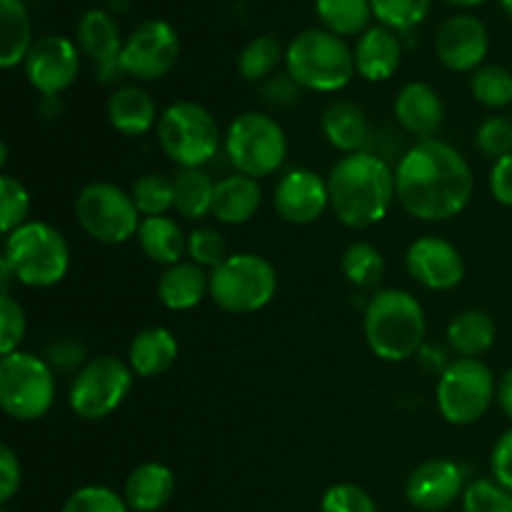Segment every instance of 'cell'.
Returning <instances> with one entry per match:
<instances>
[{"instance_id": "3957f363", "label": "cell", "mask_w": 512, "mask_h": 512, "mask_svg": "<svg viewBox=\"0 0 512 512\" xmlns=\"http://www.w3.org/2000/svg\"><path fill=\"white\" fill-rule=\"evenodd\" d=\"M425 310L408 290H375L365 308V340L375 358L383 363H403L423 350Z\"/></svg>"}, {"instance_id": "6da1fadb", "label": "cell", "mask_w": 512, "mask_h": 512, "mask_svg": "<svg viewBox=\"0 0 512 512\" xmlns=\"http://www.w3.org/2000/svg\"><path fill=\"white\" fill-rule=\"evenodd\" d=\"M473 168L460 150L438 138L418 140L395 168L400 208L425 223H443L468 208Z\"/></svg>"}, {"instance_id": "7a4b0ae2", "label": "cell", "mask_w": 512, "mask_h": 512, "mask_svg": "<svg viewBox=\"0 0 512 512\" xmlns=\"http://www.w3.org/2000/svg\"><path fill=\"white\" fill-rule=\"evenodd\" d=\"M328 190L335 218L353 230L383 223L398 200L395 170L370 150L343 155L330 170Z\"/></svg>"}, {"instance_id": "603a6c76", "label": "cell", "mask_w": 512, "mask_h": 512, "mask_svg": "<svg viewBox=\"0 0 512 512\" xmlns=\"http://www.w3.org/2000/svg\"><path fill=\"white\" fill-rule=\"evenodd\" d=\"M205 293H210V275L193 260H180L170 265L158 280L160 303L175 313L198 308Z\"/></svg>"}, {"instance_id": "f6af8a7d", "label": "cell", "mask_w": 512, "mask_h": 512, "mask_svg": "<svg viewBox=\"0 0 512 512\" xmlns=\"http://www.w3.org/2000/svg\"><path fill=\"white\" fill-rule=\"evenodd\" d=\"M20 483H23V468H20L18 455L13 453V448L3 445L0 448V500L8 503L20 490Z\"/></svg>"}, {"instance_id": "52a82bcc", "label": "cell", "mask_w": 512, "mask_h": 512, "mask_svg": "<svg viewBox=\"0 0 512 512\" xmlns=\"http://www.w3.org/2000/svg\"><path fill=\"white\" fill-rule=\"evenodd\" d=\"M278 293V273L263 255L235 253L210 270V298L220 310L250 315L268 308Z\"/></svg>"}, {"instance_id": "681fc988", "label": "cell", "mask_w": 512, "mask_h": 512, "mask_svg": "<svg viewBox=\"0 0 512 512\" xmlns=\"http://www.w3.org/2000/svg\"><path fill=\"white\" fill-rule=\"evenodd\" d=\"M498 403L500 410L505 413V418L512 423V368L500 378L498 383Z\"/></svg>"}, {"instance_id": "816d5d0a", "label": "cell", "mask_w": 512, "mask_h": 512, "mask_svg": "<svg viewBox=\"0 0 512 512\" xmlns=\"http://www.w3.org/2000/svg\"><path fill=\"white\" fill-rule=\"evenodd\" d=\"M500 5H503L505 13H508L510 18H512V0H500Z\"/></svg>"}, {"instance_id": "ab89813d", "label": "cell", "mask_w": 512, "mask_h": 512, "mask_svg": "<svg viewBox=\"0 0 512 512\" xmlns=\"http://www.w3.org/2000/svg\"><path fill=\"white\" fill-rule=\"evenodd\" d=\"M463 512H512V493L495 480H475L463 493Z\"/></svg>"}, {"instance_id": "9a60e30c", "label": "cell", "mask_w": 512, "mask_h": 512, "mask_svg": "<svg viewBox=\"0 0 512 512\" xmlns=\"http://www.w3.org/2000/svg\"><path fill=\"white\" fill-rule=\"evenodd\" d=\"M405 268L415 283L435 293L458 288L465 278L463 253L438 235L413 240L405 253Z\"/></svg>"}, {"instance_id": "4dcf8cb0", "label": "cell", "mask_w": 512, "mask_h": 512, "mask_svg": "<svg viewBox=\"0 0 512 512\" xmlns=\"http://www.w3.org/2000/svg\"><path fill=\"white\" fill-rule=\"evenodd\" d=\"M175 210L185 220H200L213 215L215 180L203 168H180L173 175Z\"/></svg>"}, {"instance_id": "f1b7e54d", "label": "cell", "mask_w": 512, "mask_h": 512, "mask_svg": "<svg viewBox=\"0 0 512 512\" xmlns=\"http://www.w3.org/2000/svg\"><path fill=\"white\" fill-rule=\"evenodd\" d=\"M138 243L145 258H150L158 265H165V268L180 263V258L188 253V235L183 233L178 220L168 218V215L143 218L138 230Z\"/></svg>"}, {"instance_id": "1f68e13d", "label": "cell", "mask_w": 512, "mask_h": 512, "mask_svg": "<svg viewBox=\"0 0 512 512\" xmlns=\"http://www.w3.org/2000/svg\"><path fill=\"white\" fill-rule=\"evenodd\" d=\"M315 13L325 30L340 35H363L370 28L373 5L370 0H315Z\"/></svg>"}, {"instance_id": "30bf717a", "label": "cell", "mask_w": 512, "mask_h": 512, "mask_svg": "<svg viewBox=\"0 0 512 512\" xmlns=\"http://www.w3.org/2000/svg\"><path fill=\"white\" fill-rule=\"evenodd\" d=\"M498 398V380L493 370L475 358H455L440 373L435 403L450 425H473L490 410Z\"/></svg>"}, {"instance_id": "ee69618b", "label": "cell", "mask_w": 512, "mask_h": 512, "mask_svg": "<svg viewBox=\"0 0 512 512\" xmlns=\"http://www.w3.org/2000/svg\"><path fill=\"white\" fill-rule=\"evenodd\" d=\"M475 145L485 158L500 160L512 153V120L495 115L488 118L475 133Z\"/></svg>"}, {"instance_id": "cb8c5ba5", "label": "cell", "mask_w": 512, "mask_h": 512, "mask_svg": "<svg viewBox=\"0 0 512 512\" xmlns=\"http://www.w3.org/2000/svg\"><path fill=\"white\" fill-rule=\"evenodd\" d=\"M178 340L168 328H145L130 340L128 365L138 378H158L178 360Z\"/></svg>"}, {"instance_id": "7dc6e473", "label": "cell", "mask_w": 512, "mask_h": 512, "mask_svg": "<svg viewBox=\"0 0 512 512\" xmlns=\"http://www.w3.org/2000/svg\"><path fill=\"white\" fill-rule=\"evenodd\" d=\"M490 193L505 208H512V153L495 160L490 170Z\"/></svg>"}, {"instance_id": "484cf974", "label": "cell", "mask_w": 512, "mask_h": 512, "mask_svg": "<svg viewBox=\"0 0 512 512\" xmlns=\"http://www.w3.org/2000/svg\"><path fill=\"white\" fill-rule=\"evenodd\" d=\"M175 493V475L163 463H143L125 480V503L135 512H158Z\"/></svg>"}, {"instance_id": "d590c367", "label": "cell", "mask_w": 512, "mask_h": 512, "mask_svg": "<svg viewBox=\"0 0 512 512\" xmlns=\"http://www.w3.org/2000/svg\"><path fill=\"white\" fill-rule=\"evenodd\" d=\"M470 93L483 108H508L512 105V73L503 65H483L470 78Z\"/></svg>"}, {"instance_id": "2e32d148", "label": "cell", "mask_w": 512, "mask_h": 512, "mask_svg": "<svg viewBox=\"0 0 512 512\" xmlns=\"http://www.w3.org/2000/svg\"><path fill=\"white\" fill-rule=\"evenodd\" d=\"M273 205L280 218L290 225H310L330 208L328 180L315 170L293 168L275 185Z\"/></svg>"}, {"instance_id": "8992f818", "label": "cell", "mask_w": 512, "mask_h": 512, "mask_svg": "<svg viewBox=\"0 0 512 512\" xmlns=\"http://www.w3.org/2000/svg\"><path fill=\"white\" fill-rule=\"evenodd\" d=\"M155 138L165 158L178 168H203L220 150V125L208 108L180 100L160 113Z\"/></svg>"}, {"instance_id": "74e56055", "label": "cell", "mask_w": 512, "mask_h": 512, "mask_svg": "<svg viewBox=\"0 0 512 512\" xmlns=\"http://www.w3.org/2000/svg\"><path fill=\"white\" fill-rule=\"evenodd\" d=\"M373 15L390 30H410L423 23L433 0H370Z\"/></svg>"}, {"instance_id": "e575fe53", "label": "cell", "mask_w": 512, "mask_h": 512, "mask_svg": "<svg viewBox=\"0 0 512 512\" xmlns=\"http://www.w3.org/2000/svg\"><path fill=\"white\" fill-rule=\"evenodd\" d=\"M130 195H133L138 213L145 218H158V215H165L170 208H175V183L173 178L163 173L140 175L133 183Z\"/></svg>"}, {"instance_id": "836d02e7", "label": "cell", "mask_w": 512, "mask_h": 512, "mask_svg": "<svg viewBox=\"0 0 512 512\" xmlns=\"http://www.w3.org/2000/svg\"><path fill=\"white\" fill-rule=\"evenodd\" d=\"M340 270L348 278L350 285L360 290L378 288L385 273V258L375 245L370 243H353L343 253Z\"/></svg>"}, {"instance_id": "f546056e", "label": "cell", "mask_w": 512, "mask_h": 512, "mask_svg": "<svg viewBox=\"0 0 512 512\" xmlns=\"http://www.w3.org/2000/svg\"><path fill=\"white\" fill-rule=\"evenodd\" d=\"M33 28L23 0H0V68L25 63L33 48Z\"/></svg>"}, {"instance_id": "ffe728a7", "label": "cell", "mask_w": 512, "mask_h": 512, "mask_svg": "<svg viewBox=\"0 0 512 512\" xmlns=\"http://www.w3.org/2000/svg\"><path fill=\"white\" fill-rule=\"evenodd\" d=\"M355 55V73L370 83H383L398 73L403 63V45L398 35L385 25H375L360 35L358 45L353 50Z\"/></svg>"}, {"instance_id": "ac0fdd59", "label": "cell", "mask_w": 512, "mask_h": 512, "mask_svg": "<svg viewBox=\"0 0 512 512\" xmlns=\"http://www.w3.org/2000/svg\"><path fill=\"white\" fill-rule=\"evenodd\" d=\"M465 488V473L458 463L433 458L420 463L405 483V498L413 508L438 512L450 508Z\"/></svg>"}, {"instance_id": "8d00e7d4", "label": "cell", "mask_w": 512, "mask_h": 512, "mask_svg": "<svg viewBox=\"0 0 512 512\" xmlns=\"http://www.w3.org/2000/svg\"><path fill=\"white\" fill-rule=\"evenodd\" d=\"M30 215V193L18 178L3 173L0 175V230L10 235L20 225L28 223Z\"/></svg>"}, {"instance_id": "4fadbf2b", "label": "cell", "mask_w": 512, "mask_h": 512, "mask_svg": "<svg viewBox=\"0 0 512 512\" xmlns=\"http://www.w3.org/2000/svg\"><path fill=\"white\" fill-rule=\"evenodd\" d=\"M180 58L178 30L168 20H145L125 38L120 68L135 80H160Z\"/></svg>"}, {"instance_id": "7bdbcfd3", "label": "cell", "mask_w": 512, "mask_h": 512, "mask_svg": "<svg viewBox=\"0 0 512 512\" xmlns=\"http://www.w3.org/2000/svg\"><path fill=\"white\" fill-rule=\"evenodd\" d=\"M188 255L193 263L200 268L215 270L218 265L225 263L228 258V248H225L223 233L213 228H198L188 235Z\"/></svg>"}, {"instance_id": "44dd1931", "label": "cell", "mask_w": 512, "mask_h": 512, "mask_svg": "<svg viewBox=\"0 0 512 512\" xmlns=\"http://www.w3.org/2000/svg\"><path fill=\"white\" fill-rule=\"evenodd\" d=\"M263 208V188L255 178L243 173H230L215 183L213 218L225 225H243Z\"/></svg>"}, {"instance_id": "7402d4cb", "label": "cell", "mask_w": 512, "mask_h": 512, "mask_svg": "<svg viewBox=\"0 0 512 512\" xmlns=\"http://www.w3.org/2000/svg\"><path fill=\"white\" fill-rule=\"evenodd\" d=\"M108 120L120 135L138 138L158 125V105L140 85H120L108 98Z\"/></svg>"}, {"instance_id": "9c48e42d", "label": "cell", "mask_w": 512, "mask_h": 512, "mask_svg": "<svg viewBox=\"0 0 512 512\" xmlns=\"http://www.w3.org/2000/svg\"><path fill=\"white\" fill-rule=\"evenodd\" d=\"M55 373L48 360L15 350L0 358V408L20 423L48 415L55 403Z\"/></svg>"}, {"instance_id": "e0dca14e", "label": "cell", "mask_w": 512, "mask_h": 512, "mask_svg": "<svg viewBox=\"0 0 512 512\" xmlns=\"http://www.w3.org/2000/svg\"><path fill=\"white\" fill-rule=\"evenodd\" d=\"M488 48V28H485L483 20L468 13L445 20L438 30V38H435L438 60L453 73H475L478 68H483Z\"/></svg>"}, {"instance_id": "b9f144b4", "label": "cell", "mask_w": 512, "mask_h": 512, "mask_svg": "<svg viewBox=\"0 0 512 512\" xmlns=\"http://www.w3.org/2000/svg\"><path fill=\"white\" fill-rule=\"evenodd\" d=\"M320 512H378V508L365 488L355 483H338L325 490Z\"/></svg>"}, {"instance_id": "5b68a950", "label": "cell", "mask_w": 512, "mask_h": 512, "mask_svg": "<svg viewBox=\"0 0 512 512\" xmlns=\"http://www.w3.org/2000/svg\"><path fill=\"white\" fill-rule=\"evenodd\" d=\"M3 263L25 288H53L70 270L68 240L50 223L28 220L5 235Z\"/></svg>"}, {"instance_id": "bcb514c9", "label": "cell", "mask_w": 512, "mask_h": 512, "mask_svg": "<svg viewBox=\"0 0 512 512\" xmlns=\"http://www.w3.org/2000/svg\"><path fill=\"white\" fill-rule=\"evenodd\" d=\"M490 470H493L495 483L512 493V428L495 443L493 455H490Z\"/></svg>"}, {"instance_id": "83f0119b", "label": "cell", "mask_w": 512, "mask_h": 512, "mask_svg": "<svg viewBox=\"0 0 512 512\" xmlns=\"http://www.w3.org/2000/svg\"><path fill=\"white\" fill-rule=\"evenodd\" d=\"M445 338L458 358L480 360V355H485L495 345L498 328L485 310H463L450 320Z\"/></svg>"}, {"instance_id": "f35d334b", "label": "cell", "mask_w": 512, "mask_h": 512, "mask_svg": "<svg viewBox=\"0 0 512 512\" xmlns=\"http://www.w3.org/2000/svg\"><path fill=\"white\" fill-rule=\"evenodd\" d=\"M60 512H130L125 498L105 485H85L65 500Z\"/></svg>"}, {"instance_id": "d6a6232c", "label": "cell", "mask_w": 512, "mask_h": 512, "mask_svg": "<svg viewBox=\"0 0 512 512\" xmlns=\"http://www.w3.org/2000/svg\"><path fill=\"white\" fill-rule=\"evenodd\" d=\"M285 60V48L275 35H258L238 55V70L248 83H263Z\"/></svg>"}, {"instance_id": "8fae6325", "label": "cell", "mask_w": 512, "mask_h": 512, "mask_svg": "<svg viewBox=\"0 0 512 512\" xmlns=\"http://www.w3.org/2000/svg\"><path fill=\"white\" fill-rule=\"evenodd\" d=\"M135 373L115 355L85 360L70 383V410L83 420H103L113 415L133 390Z\"/></svg>"}, {"instance_id": "c3c4849f", "label": "cell", "mask_w": 512, "mask_h": 512, "mask_svg": "<svg viewBox=\"0 0 512 512\" xmlns=\"http://www.w3.org/2000/svg\"><path fill=\"white\" fill-rule=\"evenodd\" d=\"M298 90H300V85L295 83L290 75H285V78H270L268 83H263L265 100L273 105L295 103V100H298Z\"/></svg>"}, {"instance_id": "7c38bea8", "label": "cell", "mask_w": 512, "mask_h": 512, "mask_svg": "<svg viewBox=\"0 0 512 512\" xmlns=\"http://www.w3.org/2000/svg\"><path fill=\"white\" fill-rule=\"evenodd\" d=\"M78 225L93 240L105 245H123L138 238L140 213L133 195L113 183H90L75 198Z\"/></svg>"}, {"instance_id": "277c9868", "label": "cell", "mask_w": 512, "mask_h": 512, "mask_svg": "<svg viewBox=\"0 0 512 512\" xmlns=\"http://www.w3.org/2000/svg\"><path fill=\"white\" fill-rule=\"evenodd\" d=\"M285 70L300 88L338 93L353 80L355 55L340 35L310 28L295 35L285 48Z\"/></svg>"}, {"instance_id": "5bb4252c", "label": "cell", "mask_w": 512, "mask_h": 512, "mask_svg": "<svg viewBox=\"0 0 512 512\" xmlns=\"http://www.w3.org/2000/svg\"><path fill=\"white\" fill-rule=\"evenodd\" d=\"M80 73V53L73 40L45 35L35 40L25 58V78L45 98H55L75 83Z\"/></svg>"}, {"instance_id": "d4e9b609", "label": "cell", "mask_w": 512, "mask_h": 512, "mask_svg": "<svg viewBox=\"0 0 512 512\" xmlns=\"http://www.w3.org/2000/svg\"><path fill=\"white\" fill-rule=\"evenodd\" d=\"M320 128L328 143L340 153H360L370 140V125L365 118V110L355 105L353 100H333L323 110Z\"/></svg>"}, {"instance_id": "ba28073f", "label": "cell", "mask_w": 512, "mask_h": 512, "mask_svg": "<svg viewBox=\"0 0 512 512\" xmlns=\"http://www.w3.org/2000/svg\"><path fill=\"white\" fill-rule=\"evenodd\" d=\"M225 155L235 173L248 178H268L278 173L288 155V138L275 118L260 110H248L233 118L225 133Z\"/></svg>"}, {"instance_id": "f907efd6", "label": "cell", "mask_w": 512, "mask_h": 512, "mask_svg": "<svg viewBox=\"0 0 512 512\" xmlns=\"http://www.w3.org/2000/svg\"><path fill=\"white\" fill-rule=\"evenodd\" d=\"M450 5H460V8H473V5L485 3V0H448Z\"/></svg>"}, {"instance_id": "60d3db41", "label": "cell", "mask_w": 512, "mask_h": 512, "mask_svg": "<svg viewBox=\"0 0 512 512\" xmlns=\"http://www.w3.org/2000/svg\"><path fill=\"white\" fill-rule=\"evenodd\" d=\"M25 310L10 293L0 295V355H10L20 350L25 338Z\"/></svg>"}, {"instance_id": "d6986e66", "label": "cell", "mask_w": 512, "mask_h": 512, "mask_svg": "<svg viewBox=\"0 0 512 512\" xmlns=\"http://www.w3.org/2000/svg\"><path fill=\"white\" fill-rule=\"evenodd\" d=\"M393 113L400 128L418 140L435 138L445 118L438 90L428 83H420V80L400 88V93L395 95Z\"/></svg>"}, {"instance_id": "4316f807", "label": "cell", "mask_w": 512, "mask_h": 512, "mask_svg": "<svg viewBox=\"0 0 512 512\" xmlns=\"http://www.w3.org/2000/svg\"><path fill=\"white\" fill-rule=\"evenodd\" d=\"M78 45L85 55L98 65H108L120 60L123 40H120V28L108 10L93 8L80 18L78 23Z\"/></svg>"}]
</instances>
